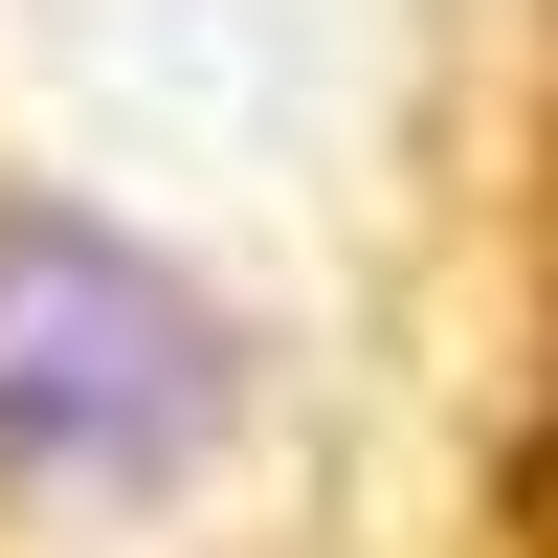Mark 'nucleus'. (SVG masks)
Masks as SVG:
<instances>
[{"label":"nucleus","instance_id":"1","mask_svg":"<svg viewBox=\"0 0 558 558\" xmlns=\"http://www.w3.org/2000/svg\"><path fill=\"white\" fill-rule=\"evenodd\" d=\"M223 425H246L223 291L68 179H0V492H179Z\"/></svg>","mask_w":558,"mask_h":558},{"label":"nucleus","instance_id":"2","mask_svg":"<svg viewBox=\"0 0 558 558\" xmlns=\"http://www.w3.org/2000/svg\"><path fill=\"white\" fill-rule=\"evenodd\" d=\"M492 558H558V336L514 380V447H492Z\"/></svg>","mask_w":558,"mask_h":558}]
</instances>
